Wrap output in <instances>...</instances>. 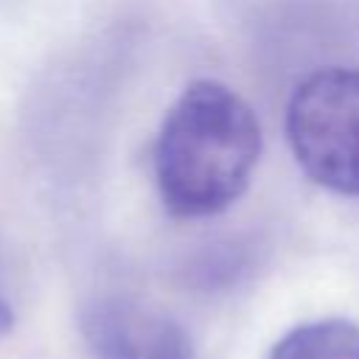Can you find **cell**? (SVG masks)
<instances>
[{
    "mask_svg": "<svg viewBox=\"0 0 359 359\" xmlns=\"http://www.w3.org/2000/svg\"><path fill=\"white\" fill-rule=\"evenodd\" d=\"M261 157V126L230 87L199 79L168 107L154 140V182L177 219L227 210L250 185Z\"/></svg>",
    "mask_w": 359,
    "mask_h": 359,
    "instance_id": "cell-1",
    "label": "cell"
},
{
    "mask_svg": "<svg viewBox=\"0 0 359 359\" xmlns=\"http://www.w3.org/2000/svg\"><path fill=\"white\" fill-rule=\"evenodd\" d=\"M286 140L309 180L359 196V73L325 67L306 76L286 104Z\"/></svg>",
    "mask_w": 359,
    "mask_h": 359,
    "instance_id": "cell-2",
    "label": "cell"
},
{
    "mask_svg": "<svg viewBox=\"0 0 359 359\" xmlns=\"http://www.w3.org/2000/svg\"><path fill=\"white\" fill-rule=\"evenodd\" d=\"M79 328L95 359H199L180 320L126 294L87 300Z\"/></svg>",
    "mask_w": 359,
    "mask_h": 359,
    "instance_id": "cell-3",
    "label": "cell"
},
{
    "mask_svg": "<svg viewBox=\"0 0 359 359\" xmlns=\"http://www.w3.org/2000/svg\"><path fill=\"white\" fill-rule=\"evenodd\" d=\"M266 359H359V323L345 317L300 323L272 345Z\"/></svg>",
    "mask_w": 359,
    "mask_h": 359,
    "instance_id": "cell-4",
    "label": "cell"
},
{
    "mask_svg": "<svg viewBox=\"0 0 359 359\" xmlns=\"http://www.w3.org/2000/svg\"><path fill=\"white\" fill-rule=\"evenodd\" d=\"M14 328V309L8 306V300L0 294V339Z\"/></svg>",
    "mask_w": 359,
    "mask_h": 359,
    "instance_id": "cell-5",
    "label": "cell"
}]
</instances>
